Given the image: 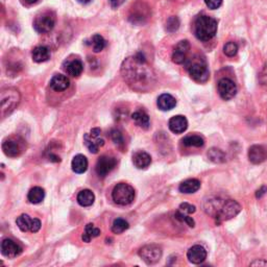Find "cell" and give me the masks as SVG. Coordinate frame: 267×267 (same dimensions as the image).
<instances>
[{"label":"cell","instance_id":"7402d4cb","mask_svg":"<svg viewBox=\"0 0 267 267\" xmlns=\"http://www.w3.org/2000/svg\"><path fill=\"white\" fill-rule=\"evenodd\" d=\"M175 105H177V100H175V98L170 94L164 93L162 95H160L158 98V107L160 110L170 111L173 108H175Z\"/></svg>","mask_w":267,"mask_h":267},{"label":"cell","instance_id":"277c9868","mask_svg":"<svg viewBox=\"0 0 267 267\" xmlns=\"http://www.w3.org/2000/svg\"><path fill=\"white\" fill-rule=\"evenodd\" d=\"M21 96L19 91L15 88H6L0 92V102H1V117L5 118L12 114L20 103Z\"/></svg>","mask_w":267,"mask_h":267},{"label":"cell","instance_id":"74e56055","mask_svg":"<svg viewBox=\"0 0 267 267\" xmlns=\"http://www.w3.org/2000/svg\"><path fill=\"white\" fill-rule=\"evenodd\" d=\"M180 211L185 214H192L196 211V208H195V206L191 205V203L184 202L180 206Z\"/></svg>","mask_w":267,"mask_h":267},{"label":"cell","instance_id":"44dd1931","mask_svg":"<svg viewBox=\"0 0 267 267\" xmlns=\"http://www.w3.org/2000/svg\"><path fill=\"white\" fill-rule=\"evenodd\" d=\"M65 71L72 77L80 76L83 70V65L81 60L74 59V60H68L65 62L64 65Z\"/></svg>","mask_w":267,"mask_h":267},{"label":"cell","instance_id":"7c38bea8","mask_svg":"<svg viewBox=\"0 0 267 267\" xmlns=\"http://www.w3.org/2000/svg\"><path fill=\"white\" fill-rule=\"evenodd\" d=\"M217 89H218V93L223 100H230L232 98H234L237 93V86L236 83L224 77L221 79L218 83H217Z\"/></svg>","mask_w":267,"mask_h":267},{"label":"cell","instance_id":"ab89813d","mask_svg":"<svg viewBox=\"0 0 267 267\" xmlns=\"http://www.w3.org/2000/svg\"><path fill=\"white\" fill-rule=\"evenodd\" d=\"M259 82L261 85H267V64L263 67L262 71L259 74Z\"/></svg>","mask_w":267,"mask_h":267},{"label":"cell","instance_id":"52a82bcc","mask_svg":"<svg viewBox=\"0 0 267 267\" xmlns=\"http://www.w3.org/2000/svg\"><path fill=\"white\" fill-rule=\"evenodd\" d=\"M241 206L236 200H229L221 206L219 212L215 216L216 224H221L223 221H227L233 218L240 213Z\"/></svg>","mask_w":267,"mask_h":267},{"label":"cell","instance_id":"4fadbf2b","mask_svg":"<svg viewBox=\"0 0 267 267\" xmlns=\"http://www.w3.org/2000/svg\"><path fill=\"white\" fill-rule=\"evenodd\" d=\"M18 228L22 232H32L37 233L41 229V221L38 218H31L29 215L22 214L16 219Z\"/></svg>","mask_w":267,"mask_h":267},{"label":"cell","instance_id":"83f0119b","mask_svg":"<svg viewBox=\"0 0 267 267\" xmlns=\"http://www.w3.org/2000/svg\"><path fill=\"white\" fill-rule=\"evenodd\" d=\"M45 198V191L41 187H33L32 188L29 194H27V200L32 203H40L43 201Z\"/></svg>","mask_w":267,"mask_h":267},{"label":"cell","instance_id":"d4e9b609","mask_svg":"<svg viewBox=\"0 0 267 267\" xmlns=\"http://www.w3.org/2000/svg\"><path fill=\"white\" fill-rule=\"evenodd\" d=\"M32 58L36 63H43L50 59V50L45 46H37L33 48Z\"/></svg>","mask_w":267,"mask_h":267},{"label":"cell","instance_id":"f6af8a7d","mask_svg":"<svg viewBox=\"0 0 267 267\" xmlns=\"http://www.w3.org/2000/svg\"><path fill=\"white\" fill-rule=\"evenodd\" d=\"M92 0H79V2L82 4H89Z\"/></svg>","mask_w":267,"mask_h":267},{"label":"cell","instance_id":"f1b7e54d","mask_svg":"<svg viewBox=\"0 0 267 267\" xmlns=\"http://www.w3.org/2000/svg\"><path fill=\"white\" fill-rule=\"evenodd\" d=\"M100 235V230L94 227L93 223H88L85 228V232H83V234L82 236V239L83 242L89 243L93 238L98 237Z\"/></svg>","mask_w":267,"mask_h":267},{"label":"cell","instance_id":"1f68e13d","mask_svg":"<svg viewBox=\"0 0 267 267\" xmlns=\"http://www.w3.org/2000/svg\"><path fill=\"white\" fill-rule=\"evenodd\" d=\"M130 224L123 218H117L114 220L113 224H112V232L115 234H121L123 232L129 229Z\"/></svg>","mask_w":267,"mask_h":267},{"label":"cell","instance_id":"ac0fdd59","mask_svg":"<svg viewBox=\"0 0 267 267\" xmlns=\"http://www.w3.org/2000/svg\"><path fill=\"white\" fill-rule=\"evenodd\" d=\"M168 125H169V130L172 133L182 134L188 128V120L185 116L177 115L170 119L169 122H168Z\"/></svg>","mask_w":267,"mask_h":267},{"label":"cell","instance_id":"4316f807","mask_svg":"<svg viewBox=\"0 0 267 267\" xmlns=\"http://www.w3.org/2000/svg\"><path fill=\"white\" fill-rule=\"evenodd\" d=\"M95 200L94 193L89 190V189H85L82 190L79 194H77V202L80 203L82 207H90L92 206Z\"/></svg>","mask_w":267,"mask_h":267},{"label":"cell","instance_id":"cb8c5ba5","mask_svg":"<svg viewBox=\"0 0 267 267\" xmlns=\"http://www.w3.org/2000/svg\"><path fill=\"white\" fill-rule=\"evenodd\" d=\"M200 188V182L196 179H189L182 183L179 189L182 193L191 194L199 190Z\"/></svg>","mask_w":267,"mask_h":267},{"label":"cell","instance_id":"30bf717a","mask_svg":"<svg viewBox=\"0 0 267 267\" xmlns=\"http://www.w3.org/2000/svg\"><path fill=\"white\" fill-rule=\"evenodd\" d=\"M83 143L87 146L90 152L97 153L101 146L104 145V140L101 138V130L95 128L90 133L83 135Z\"/></svg>","mask_w":267,"mask_h":267},{"label":"cell","instance_id":"7a4b0ae2","mask_svg":"<svg viewBox=\"0 0 267 267\" xmlns=\"http://www.w3.org/2000/svg\"><path fill=\"white\" fill-rule=\"evenodd\" d=\"M217 33V21L207 15H200L195 19L194 34L200 41L212 40Z\"/></svg>","mask_w":267,"mask_h":267},{"label":"cell","instance_id":"4dcf8cb0","mask_svg":"<svg viewBox=\"0 0 267 267\" xmlns=\"http://www.w3.org/2000/svg\"><path fill=\"white\" fill-rule=\"evenodd\" d=\"M182 142L185 146H188V147H202L205 145V140H203L202 137L198 135L185 137L182 140Z\"/></svg>","mask_w":267,"mask_h":267},{"label":"cell","instance_id":"b9f144b4","mask_svg":"<svg viewBox=\"0 0 267 267\" xmlns=\"http://www.w3.org/2000/svg\"><path fill=\"white\" fill-rule=\"evenodd\" d=\"M266 192H267V187L262 186V187L260 188L259 190L256 192V198H257V199H261L262 196H263Z\"/></svg>","mask_w":267,"mask_h":267},{"label":"cell","instance_id":"8d00e7d4","mask_svg":"<svg viewBox=\"0 0 267 267\" xmlns=\"http://www.w3.org/2000/svg\"><path fill=\"white\" fill-rule=\"evenodd\" d=\"M175 218L179 219L180 221H184V222H186L190 228H194V226H195V222H194V220L192 219V217L187 216L185 213L181 212L180 210L178 211L177 213H175Z\"/></svg>","mask_w":267,"mask_h":267},{"label":"cell","instance_id":"f546056e","mask_svg":"<svg viewBox=\"0 0 267 267\" xmlns=\"http://www.w3.org/2000/svg\"><path fill=\"white\" fill-rule=\"evenodd\" d=\"M208 158L210 161H212L213 163H223L226 161V154L224 152L219 150L216 149V147H213V149H210L208 151Z\"/></svg>","mask_w":267,"mask_h":267},{"label":"cell","instance_id":"ba28073f","mask_svg":"<svg viewBox=\"0 0 267 267\" xmlns=\"http://www.w3.org/2000/svg\"><path fill=\"white\" fill-rule=\"evenodd\" d=\"M55 25V15L52 12L40 14L33 21V29L39 33H50Z\"/></svg>","mask_w":267,"mask_h":267},{"label":"cell","instance_id":"8992f818","mask_svg":"<svg viewBox=\"0 0 267 267\" xmlns=\"http://www.w3.org/2000/svg\"><path fill=\"white\" fill-rule=\"evenodd\" d=\"M26 149L25 141L19 136H10L2 142V150L10 158H18Z\"/></svg>","mask_w":267,"mask_h":267},{"label":"cell","instance_id":"9a60e30c","mask_svg":"<svg viewBox=\"0 0 267 267\" xmlns=\"http://www.w3.org/2000/svg\"><path fill=\"white\" fill-rule=\"evenodd\" d=\"M190 50V43L187 40H183L177 44L173 49L172 61L175 64H183L187 61V54Z\"/></svg>","mask_w":267,"mask_h":267},{"label":"cell","instance_id":"2e32d148","mask_svg":"<svg viewBox=\"0 0 267 267\" xmlns=\"http://www.w3.org/2000/svg\"><path fill=\"white\" fill-rule=\"evenodd\" d=\"M249 159L252 164H261L267 160V150L262 145H252L249 150Z\"/></svg>","mask_w":267,"mask_h":267},{"label":"cell","instance_id":"6da1fadb","mask_svg":"<svg viewBox=\"0 0 267 267\" xmlns=\"http://www.w3.org/2000/svg\"><path fill=\"white\" fill-rule=\"evenodd\" d=\"M121 73L128 85L137 91L149 90L154 82V75L142 52L125 59L121 66Z\"/></svg>","mask_w":267,"mask_h":267},{"label":"cell","instance_id":"3957f363","mask_svg":"<svg viewBox=\"0 0 267 267\" xmlns=\"http://www.w3.org/2000/svg\"><path fill=\"white\" fill-rule=\"evenodd\" d=\"M186 68L193 81L201 83L209 80L210 72L208 64L205 58L200 57V55H194L193 58L189 59L186 62Z\"/></svg>","mask_w":267,"mask_h":267},{"label":"cell","instance_id":"9c48e42d","mask_svg":"<svg viewBox=\"0 0 267 267\" xmlns=\"http://www.w3.org/2000/svg\"><path fill=\"white\" fill-rule=\"evenodd\" d=\"M138 254H139L140 258H141L146 264L152 265V264H156L160 261L161 258H162L163 251H162V249H161L159 245L149 244V245H145V247L140 249Z\"/></svg>","mask_w":267,"mask_h":267},{"label":"cell","instance_id":"e0dca14e","mask_svg":"<svg viewBox=\"0 0 267 267\" xmlns=\"http://www.w3.org/2000/svg\"><path fill=\"white\" fill-rule=\"evenodd\" d=\"M187 258L193 264H200L207 259V250L201 245H194L189 249Z\"/></svg>","mask_w":267,"mask_h":267},{"label":"cell","instance_id":"7bdbcfd3","mask_svg":"<svg viewBox=\"0 0 267 267\" xmlns=\"http://www.w3.org/2000/svg\"><path fill=\"white\" fill-rule=\"evenodd\" d=\"M251 266H267V261L264 260H256V261L250 263Z\"/></svg>","mask_w":267,"mask_h":267},{"label":"cell","instance_id":"5b68a950","mask_svg":"<svg viewBox=\"0 0 267 267\" xmlns=\"http://www.w3.org/2000/svg\"><path fill=\"white\" fill-rule=\"evenodd\" d=\"M112 199L119 206L131 205L135 199V190L129 184L119 183L112 191Z\"/></svg>","mask_w":267,"mask_h":267},{"label":"cell","instance_id":"ffe728a7","mask_svg":"<svg viewBox=\"0 0 267 267\" xmlns=\"http://www.w3.org/2000/svg\"><path fill=\"white\" fill-rule=\"evenodd\" d=\"M70 81L66 75L55 74L50 80V88L57 92H63L69 88Z\"/></svg>","mask_w":267,"mask_h":267},{"label":"cell","instance_id":"e575fe53","mask_svg":"<svg viewBox=\"0 0 267 267\" xmlns=\"http://www.w3.org/2000/svg\"><path fill=\"white\" fill-rule=\"evenodd\" d=\"M223 52L230 58H233L238 52V45L235 42H228V43L223 46Z\"/></svg>","mask_w":267,"mask_h":267},{"label":"cell","instance_id":"603a6c76","mask_svg":"<svg viewBox=\"0 0 267 267\" xmlns=\"http://www.w3.org/2000/svg\"><path fill=\"white\" fill-rule=\"evenodd\" d=\"M71 167L72 170L75 173H83L86 172L88 169V160L87 158L83 156V154H77L72 160L71 162Z\"/></svg>","mask_w":267,"mask_h":267},{"label":"cell","instance_id":"ee69618b","mask_svg":"<svg viewBox=\"0 0 267 267\" xmlns=\"http://www.w3.org/2000/svg\"><path fill=\"white\" fill-rule=\"evenodd\" d=\"M22 1H23L24 3H26V4H30V5H32V4L37 3V2L39 1V0H22Z\"/></svg>","mask_w":267,"mask_h":267},{"label":"cell","instance_id":"5bb4252c","mask_svg":"<svg viewBox=\"0 0 267 267\" xmlns=\"http://www.w3.org/2000/svg\"><path fill=\"white\" fill-rule=\"evenodd\" d=\"M22 248L12 239H4L1 242V254L9 259H14L20 256L22 254Z\"/></svg>","mask_w":267,"mask_h":267},{"label":"cell","instance_id":"484cf974","mask_svg":"<svg viewBox=\"0 0 267 267\" xmlns=\"http://www.w3.org/2000/svg\"><path fill=\"white\" fill-rule=\"evenodd\" d=\"M132 119L134 122L138 125L139 128H142L143 130L150 129V116L147 115L144 111H137L135 113L132 114Z\"/></svg>","mask_w":267,"mask_h":267},{"label":"cell","instance_id":"836d02e7","mask_svg":"<svg viewBox=\"0 0 267 267\" xmlns=\"http://www.w3.org/2000/svg\"><path fill=\"white\" fill-rule=\"evenodd\" d=\"M180 27V20L178 17L172 16L170 18H168L167 22H166V31L168 33H174L179 30Z\"/></svg>","mask_w":267,"mask_h":267},{"label":"cell","instance_id":"8fae6325","mask_svg":"<svg viewBox=\"0 0 267 267\" xmlns=\"http://www.w3.org/2000/svg\"><path fill=\"white\" fill-rule=\"evenodd\" d=\"M116 165H117V160L114 157L101 156L97 161L95 170L98 177L103 179L114 169Z\"/></svg>","mask_w":267,"mask_h":267},{"label":"cell","instance_id":"60d3db41","mask_svg":"<svg viewBox=\"0 0 267 267\" xmlns=\"http://www.w3.org/2000/svg\"><path fill=\"white\" fill-rule=\"evenodd\" d=\"M125 0H110V4L113 9H117L119 6L124 3Z\"/></svg>","mask_w":267,"mask_h":267},{"label":"cell","instance_id":"f35d334b","mask_svg":"<svg viewBox=\"0 0 267 267\" xmlns=\"http://www.w3.org/2000/svg\"><path fill=\"white\" fill-rule=\"evenodd\" d=\"M223 0H205V3L210 10H217L220 8Z\"/></svg>","mask_w":267,"mask_h":267},{"label":"cell","instance_id":"d6a6232c","mask_svg":"<svg viewBox=\"0 0 267 267\" xmlns=\"http://www.w3.org/2000/svg\"><path fill=\"white\" fill-rule=\"evenodd\" d=\"M91 41H92L91 42V45H92L94 52L97 53L103 50V48L105 47V40L102 36H100V34H94Z\"/></svg>","mask_w":267,"mask_h":267},{"label":"cell","instance_id":"d590c367","mask_svg":"<svg viewBox=\"0 0 267 267\" xmlns=\"http://www.w3.org/2000/svg\"><path fill=\"white\" fill-rule=\"evenodd\" d=\"M111 139L113 140V142L118 146V147H122L124 145V140L123 136L120 131L118 130H112L111 131Z\"/></svg>","mask_w":267,"mask_h":267},{"label":"cell","instance_id":"d6986e66","mask_svg":"<svg viewBox=\"0 0 267 267\" xmlns=\"http://www.w3.org/2000/svg\"><path fill=\"white\" fill-rule=\"evenodd\" d=\"M133 163L138 169H145L151 163V157L145 151H136L133 154Z\"/></svg>","mask_w":267,"mask_h":267}]
</instances>
